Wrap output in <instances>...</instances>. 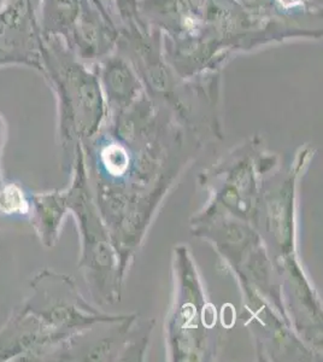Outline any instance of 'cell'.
<instances>
[{
    "label": "cell",
    "mask_w": 323,
    "mask_h": 362,
    "mask_svg": "<svg viewBox=\"0 0 323 362\" xmlns=\"http://www.w3.org/2000/svg\"><path fill=\"white\" fill-rule=\"evenodd\" d=\"M33 210V194L16 181L0 180V215L28 221Z\"/></svg>",
    "instance_id": "obj_1"
},
{
    "label": "cell",
    "mask_w": 323,
    "mask_h": 362,
    "mask_svg": "<svg viewBox=\"0 0 323 362\" xmlns=\"http://www.w3.org/2000/svg\"><path fill=\"white\" fill-rule=\"evenodd\" d=\"M5 136H6V129H5L4 119L0 115V163H1V153L4 148Z\"/></svg>",
    "instance_id": "obj_2"
}]
</instances>
